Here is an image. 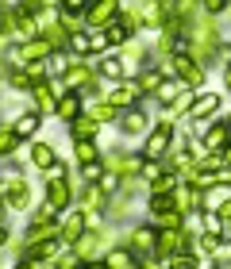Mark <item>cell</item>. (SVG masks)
Segmentation results:
<instances>
[{"instance_id":"cell-1","label":"cell","mask_w":231,"mask_h":269,"mask_svg":"<svg viewBox=\"0 0 231 269\" xmlns=\"http://www.w3.org/2000/svg\"><path fill=\"white\" fill-rule=\"evenodd\" d=\"M166 142H170V127H158V131H154V139H150V146H146V150H150V154H162V150H166Z\"/></svg>"},{"instance_id":"cell-2","label":"cell","mask_w":231,"mask_h":269,"mask_svg":"<svg viewBox=\"0 0 231 269\" xmlns=\"http://www.w3.org/2000/svg\"><path fill=\"white\" fill-rule=\"evenodd\" d=\"M35 127H39V115H23V119L15 123V139H23V135H31Z\"/></svg>"},{"instance_id":"cell-3","label":"cell","mask_w":231,"mask_h":269,"mask_svg":"<svg viewBox=\"0 0 231 269\" xmlns=\"http://www.w3.org/2000/svg\"><path fill=\"white\" fill-rule=\"evenodd\" d=\"M35 166H54V150L50 146H35Z\"/></svg>"},{"instance_id":"cell-4","label":"cell","mask_w":231,"mask_h":269,"mask_svg":"<svg viewBox=\"0 0 231 269\" xmlns=\"http://www.w3.org/2000/svg\"><path fill=\"white\" fill-rule=\"evenodd\" d=\"M58 112L66 115V119H73V115H77V96H62V104H58Z\"/></svg>"},{"instance_id":"cell-5","label":"cell","mask_w":231,"mask_h":269,"mask_svg":"<svg viewBox=\"0 0 231 269\" xmlns=\"http://www.w3.org/2000/svg\"><path fill=\"white\" fill-rule=\"evenodd\" d=\"M216 104H220L216 96H204V100H197V104H193V115H204V112H212Z\"/></svg>"},{"instance_id":"cell-6","label":"cell","mask_w":231,"mask_h":269,"mask_svg":"<svg viewBox=\"0 0 231 269\" xmlns=\"http://www.w3.org/2000/svg\"><path fill=\"white\" fill-rule=\"evenodd\" d=\"M108 262H112V266H127V262H131V254H123V250H116V254H108Z\"/></svg>"},{"instance_id":"cell-7","label":"cell","mask_w":231,"mask_h":269,"mask_svg":"<svg viewBox=\"0 0 231 269\" xmlns=\"http://www.w3.org/2000/svg\"><path fill=\"white\" fill-rule=\"evenodd\" d=\"M89 46H93V43H89V39H85V35H73V50H81V54H85V50H89Z\"/></svg>"},{"instance_id":"cell-8","label":"cell","mask_w":231,"mask_h":269,"mask_svg":"<svg viewBox=\"0 0 231 269\" xmlns=\"http://www.w3.org/2000/svg\"><path fill=\"white\" fill-rule=\"evenodd\" d=\"M224 135H228V131H224V127H216L212 135H208V146H220V142H224Z\"/></svg>"},{"instance_id":"cell-9","label":"cell","mask_w":231,"mask_h":269,"mask_svg":"<svg viewBox=\"0 0 231 269\" xmlns=\"http://www.w3.org/2000/svg\"><path fill=\"white\" fill-rule=\"evenodd\" d=\"M204 4H208L212 12H220V8H224V0H204Z\"/></svg>"},{"instance_id":"cell-10","label":"cell","mask_w":231,"mask_h":269,"mask_svg":"<svg viewBox=\"0 0 231 269\" xmlns=\"http://www.w3.org/2000/svg\"><path fill=\"white\" fill-rule=\"evenodd\" d=\"M0 242H4V231H0Z\"/></svg>"}]
</instances>
